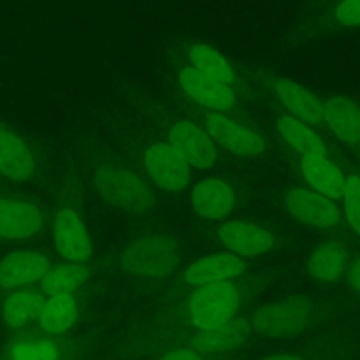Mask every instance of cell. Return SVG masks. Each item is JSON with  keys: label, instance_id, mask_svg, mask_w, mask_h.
Wrapping results in <instances>:
<instances>
[{"label": "cell", "instance_id": "cell-1", "mask_svg": "<svg viewBox=\"0 0 360 360\" xmlns=\"http://www.w3.org/2000/svg\"><path fill=\"white\" fill-rule=\"evenodd\" d=\"M94 185L105 202L129 213H146L155 206L150 186L122 167H101L95 172Z\"/></svg>", "mask_w": 360, "mask_h": 360}, {"label": "cell", "instance_id": "cell-2", "mask_svg": "<svg viewBox=\"0 0 360 360\" xmlns=\"http://www.w3.org/2000/svg\"><path fill=\"white\" fill-rule=\"evenodd\" d=\"M178 262V245L167 236H143L122 253V269L134 276L164 278Z\"/></svg>", "mask_w": 360, "mask_h": 360}, {"label": "cell", "instance_id": "cell-3", "mask_svg": "<svg viewBox=\"0 0 360 360\" xmlns=\"http://www.w3.org/2000/svg\"><path fill=\"white\" fill-rule=\"evenodd\" d=\"M238 308V288L229 280L199 285V290L190 297V316L200 330L227 323L234 319Z\"/></svg>", "mask_w": 360, "mask_h": 360}, {"label": "cell", "instance_id": "cell-4", "mask_svg": "<svg viewBox=\"0 0 360 360\" xmlns=\"http://www.w3.org/2000/svg\"><path fill=\"white\" fill-rule=\"evenodd\" d=\"M311 316V306L302 299L267 304L252 315V327L269 338H292L306 329Z\"/></svg>", "mask_w": 360, "mask_h": 360}, {"label": "cell", "instance_id": "cell-5", "mask_svg": "<svg viewBox=\"0 0 360 360\" xmlns=\"http://www.w3.org/2000/svg\"><path fill=\"white\" fill-rule=\"evenodd\" d=\"M148 174L160 188L179 192L190 179V165L171 143H155L144 153Z\"/></svg>", "mask_w": 360, "mask_h": 360}, {"label": "cell", "instance_id": "cell-6", "mask_svg": "<svg viewBox=\"0 0 360 360\" xmlns=\"http://www.w3.org/2000/svg\"><path fill=\"white\" fill-rule=\"evenodd\" d=\"M283 206L299 221L313 227H334L341 214L329 197L306 188H294L285 195Z\"/></svg>", "mask_w": 360, "mask_h": 360}, {"label": "cell", "instance_id": "cell-7", "mask_svg": "<svg viewBox=\"0 0 360 360\" xmlns=\"http://www.w3.org/2000/svg\"><path fill=\"white\" fill-rule=\"evenodd\" d=\"M204 122L210 130V136L214 137L221 146H225L234 155L253 157V155H260L267 150V143L262 136L232 122L231 118L220 115V112H210L204 116Z\"/></svg>", "mask_w": 360, "mask_h": 360}, {"label": "cell", "instance_id": "cell-8", "mask_svg": "<svg viewBox=\"0 0 360 360\" xmlns=\"http://www.w3.org/2000/svg\"><path fill=\"white\" fill-rule=\"evenodd\" d=\"M169 143L183 155L188 165L199 169L213 167L217 160V148L207 132L190 122L176 123L169 130Z\"/></svg>", "mask_w": 360, "mask_h": 360}, {"label": "cell", "instance_id": "cell-9", "mask_svg": "<svg viewBox=\"0 0 360 360\" xmlns=\"http://www.w3.org/2000/svg\"><path fill=\"white\" fill-rule=\"evenodd\" d=\"M55 246L69 262H86L91 253V243L79 214L72 210H62L55 218Z\"/></svg>", "mask_w": 360, "mask_h": 360}, {"label": "cell", "instance_id": "cell-10", "mask_svg": "<svg viewBox=\"0 0 360 360\" xmlns=\"http://www.w3.org/2000/svg\"><path fill=\"white\" fill-rule=\"evenodd\" d=\"M218 239L227 250L238 257H257L269 252L274 238L257 225L243 221H229L218 229Z\"/></svg>", "mask_w": 360, "mask_h": 360}, {"label": "cell", "instance_id": "cell-11", "mask_svg": "<svg viewBox=\"0 0 360 360\" xmlns=\"http://www.w3.org/2000/svg\"><path fill=\"white\" fill-rule=\"evenodd\" d=\"M183 91L192 101L210 109H229L234 104V94L227 84L204 76L193 67H185L178 76Z\"/></svg>", "mask_w": 360, "mask_h": 360}, {"label": "cell", "instance_id": "cell-12", "mask_svg": "<svg viewBox=\"0 0 360 360\" xmlns=\"http://www.w3.org/2000/svg\"><path fill=\"white\" fill-rule=\"evenodd\" d=\"M42 229L39 207L23 200L0 199V238L28 239Z\"/></svg>", "mask_w": 360, "mask_h": 360}, {"label": "cell", "instance_id": "cell-13", "mask_svg": "<svg viewBox=\"0 0 360 360\" xmlns=\"http://www.w3.org/2000/svg\"><path fill=\"white\" fill-rule=\"evenodd\" d=\"M48 271V259L35 252H14L0 260V287L18 288L39 281Z\"/></svg>", "mask_w": 360, "mask_h": 360}, {"label": "cell", "instance_id": "cell-14", "mask_svg": "<svg viewBox=\"0 0 360 360\" xmlns=\"http://www.w3.org/2000/svg\"><path fill=\"white\" fill-rule=\"evenodd\" d=\"M274 97L301 122L319 125L323 120V104L316 95L292 79H278L273 84Z\"/></svg>", "mask_w": 360, "mask_h": 360}, {"label": "cell", "instance_id": "cell-15", "mask_svg": "<svg viewBox=\"0 0 360 360\" xmlns=\"http://www.w3.org/2000/svg\"><path fill=\"white\" fill-rule=\"evenodd\" d=\"M192 206L200 217L221 220L236 206V197L231 186L217 178H206L193 188Z\"/></svg>", "mask_w": 360, "mask_h": 360}, {"label": "cell", "instance_id": "cell-16", "mask_svg": "<svg viewBox=\"0 0 360 360\" xmlns=\"http://www.w3.org/2000/svg\"><path fill=\"white\" fill-rule=\"evenodd\" d=\"M245 262L234 253H214L192 264L186 269L185 278L190 285H206L238 278L245 273Z\"/></svg>", "mask_w": 360, "mask_h": 360}, {"label": "cell", "instance_id": "cell-17", "mask_svg": "<svg viewBox=\"0 0 360 360\" xmlns=\"http://www.w3.org/2000/svg\"><path fill=\"white\" fill-rule=\"evenodd\" d=\"M250 323L245 319L229 320L224 326L202 329L193 341V348L204 354H221L241 347L250 338Z\"/></svg>", "mask_w": 360, "mask_h": 360}, {"label": "cell", "instance_id": "cell-18", "mask_svg": "<svg viewBox=\"0 0 360 360\" xmlns=\"http://www.w3.org/2000/svg\"><path fill=\"white\" fill-rule=\"evenodd\" d=\"M0 174L13 181H25L34 174V158L27 144L4 129H0Z\"/></svg>", "mask_w": 360, "mask_h": 360}, {"label": "cell", "instance_id": "cell-19", "mask_svg": "<svg viewBox=\"0 0 360 360\" xmlns=\"http://www.w3.org/2000/svg\"><path fill=\"white\" fill-rule=\"evenodd\" d=\"M302 174L306 181L319 193L333 199H341L345 193L347 178L338 165L326 157H304L301 162Z\"/></svg>", "mask_w": 360, "mask_h": 360}, {"label": "cell", "instance_id": "cell-20", "mask_svg": "<svg viewBox=\"0 0 360 360\" xmlns=\"http://www.w3.org/2000/svg\"><path fill=\"white\" fill-rule=\"evenodd\" d=\"M323 120L341 141L355 144L360 141V109L347 97H333L323 104Z\"/></svg>", "mask_w": 360, "mask_h": 360}, {"label": "cell", "instance_id": "cell-21", "mask_svg": "<svg viewBox=\"0 0 360 360\" xmlns=\"http://www.w3.org/2000/svg\"><path fill=\"white\" fill-rule=\"evenodd\" d=\"M278 129L287 143H290L304 157H326L327 155L326 143L301 120L294 116H281L278 120Z\"/></svg>", "mask_w": 360, "mask_h": 360}, {"label": "cell", "instance_id": "cell-22", "mask_svg": "<svg viewBox=\"0 0 360 360\" xmlns=\"http://www.w3.org/2000/svg\"><path fill=\"white\" fill-rule=\"evenodd\" d=\"M308 271L323 283H338L345 274V252L338 243H326L313 252Z\"/></svg>", "mask_w": 360, "mask_h": 360}, {"label": "cell", "instance_id": "cell-23", "mask_svg": "<svg viewBox=\"0 0 360 360\" xmlns=\"http://www.w3.org/2000/svg\"><path fill=\"white\" fill-rule=\"evenodd\" d=\"M76 320V302L70 294L51 295L49 301L44 302L39 323L44 330L51 334H62L72 327Z\"/></svg>", "mask_w": 360, "mask_h": 360}, {"label": "cell", "instance_id": "cell-24", "mask_svg": "<svg viewBox=\"0 0 360 360\" xmlns=\"http://www.w3.org/2000/svg\"><path fill=\"white\" fill-rule=\"evenodd\" d=\"M44 302L42 295L35 294V292H16L4 302V320L13 329H20L30 320L39 319L42 308H44Z\"/></svg>", "mask_w": 360, "mask_h": 360}, {"label": "cell", "instance_id": "cell-25", "mask_svg": "<svg viewBox=\"0 0 360 360\" xmlns=\"http://www.w3.org/2000/svg\"><path fill=\"white\" fill-rule=\"evenodd\" d=\"M190 62H192L193 69L199 70L204 76L211 77L214 81H220V83L229 84L234 81V72H232V67L229 65L227 60L220 55L218 51H214L213 48L206 44H197L190 49Z\"/></svg>", "mask_w": 360, "mask_h": 360}, {"label": "cell", "instance_id": "cell-26", "mask_svg": "<svg viewBox=\"0 0 360 360\" xmlns=\"http://www.w3.org/2000/svg\"><path fill=\"white\" fill-rule=\"evenodd\" d=\"M86 280V267L79 266V264H72V266H62L53 271H46L44 276L41 278V288L46 295L51 297V295L70 294Z\"/></svg>", "mask_w": 360, "mask_h": 360}, {"label": "cell", "instance_id": "cell-27", "mask_svg": "<svg viewBox=\"0 0 360 360\" xmlns=\"http://www.w3.org/2000/svg\"><path fill=\"white\" fill-rule=\"evenodd\" d=\"M345 211L352 229L360 236V178L350 176L345 185Z\"/></svg>", "mask_w": 360, "mask_h": 360}, {"label": "cell", "instance_id": "cell-28", "mask_svg": "<svg viewBox=\"0 0 360 360\" xmlns=\"http://www.w3.org/2000/svg\"><path fill=\"white\" fill-rule=\"evenodd\" d=\"M336 18L345 27H360V0H343L338 7Z\"/></svg>", "mask_w": 360, "mask_h": 360}, {"label": "cell", "instance_id": "cell-29", "mask_svg": "<svg viewBox=\"0 0 360 360\" xmlns=\"http://www.w3.org/2000/svg\"><path fill=\"white\" fill-rule=\"evenodd\" d=\"M162 360H202L195 350H174L169 352Z\"/></svg>", "mask_w": 360, "mask_h": 360}, {"label": "cell", "instance_id": "cell-30", "mask_svg": "<svg viewBox=\"0 0 360 360\" xmlns=\"http://www.w3.org/2000/svg\"><path fill=\"white\" fill-rule=\"evenodd\" d=\"M348 280H350L352 287L360 294V259L352 264L350 271H348Z\"/></svg>", "mask_w": 360, "mask_h": 360}, {"label": "cell", "instance_id": "cell-31", "mask_svg": "<svg viewBox=\"0 0 360 360\" xmlns=\"http://www.w3.org/2000/svg\"><path fill=\"white\" fill-rule=\"evenodd\" d=\"M262 360H304L301 357H292V355H274V357H267Z\"/></svg>", "mask_w": 360, "mask_h": 360}]
</instances>
